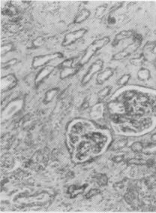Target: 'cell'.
Here are the masks:
<instances>
[{"mask_svg": "<svg viewBox=\"0 0 156 213\" xmlns=\"http://www.w3.org/2000/svg\"><path fill=\"white\" fill-rule=\"evenodd\" d=\"M110 38L108 37H104L102 38H100L98 40L95 41V42L92 43L87 48V49L85 51L84 54L82 57L81 60L79 62V66H82L87 64L90 59L95 54L96 51H99L100 49L103 48L105 45H107L110 42Z\"/></svg>", "mask_w": 156, "mask_h": 213, "instance_id": "cell-1", "label": "cell"}, {"mask_svg": "<svg viewBox=\"0 0 156 213\" xmlns=\"http://www.w3.org/2000/svg\"><path fill=\"white\" fill-rule=\"evenodd\" d=\"M142 42V38L140 35H135L134 36V42L128 46H127L125 49H123L122 51L119 52L116 55L113 56V60H122V59L126 58L129 57L130 55L132 54L135 51H136L140 47Z\"/></svg>", "mask_w": 156, "mask_h": 213, "instance_id": "cell-2", "label": "cell"}, {"mask_svg": "<svg viewBox=\"0 0 156 213\" xmlns=\"http://www.w3.org/2000/svg\"><path fill=\"white\" fill-rule=\"evenodd\" d=\"M62 57H63V55L62 53H59V52L52 53H50V54L37 56V57H34L33 60H32V67L34 69H37L38 67L44 66H46L47 64L50 63L53 60L61 59Z\"/></svg>", "mask_w": 156, "mask_h": 213, "instance_id": "cell-3", "label": "cell"}, {"mask_svg": "<svg viewBox=\"0 0 156 213\" xmlns=\"http://www.w3.org/2000/svg\"><path fill=\"white\" fill-rule=\"evenodd\" d=\"M87 32V30L86 29H80L79 30L69 32L65 36L62 45L63 47H68L72 45V44L75 43L77 41L80 40V38H83Z\"/></svg>", "mask_w": 156, "mask_h": 213, "instance_id": "cell-4", "label": "cell"}, {"mask_svg": "<svg viewBox=\"0 0 156 213\" xmlns=\"http://www.w3.org/2000/svg\"><path fill=\"white\" fill-rule=\"evenodd\" d=\"M103 66L104 62L101 60H98L95 63H93L91 66L89 68L86 75H84L83 76V79H82V84H87L92 78L93 75L96 74L97 72H99L103 69Z\"/></svg>", "mask_w": 156, "mask_h": 213, "instance_id": "cell-5", "label": "cell"}, {"mask_svg": "<svg viewBox=\"0 0 156 213\" xmlns=\"http://www.w3.org/2000/svg\"><path fill=\"white\" fill-rule=\"evenodd\" d=\"M54 69H55V67L53 66H44L43 69H42L35 77V86L38 87L42 82H44L45 79L48 78L49 75L53 72Z\"/></svg>", "mask_w": 156, "mask_h": 213, "instance_id": "cell-6", "label": "cell"}, {"mask_svg": "<svg viewBox=\"0 0 156 213\" xmlns=\"http://www.w3.org/2000/svg\"><path fill=\"white\" fill-rule=\"evenodd\" d=\"M87 136H88L87 138L91 139L96 144V149H98L97 152H100L104 148L107 142V138L105 136L100 133H93L89 135H87Z\"/></svg>", "mask_w": 156, "mask_h": 213, "instance_id": "cell-7", "label": "cell"}, {"mask_svg": "<svg viewBox=\"0 0 156 213\" xmlns=\"http://www.w3.org/2000/svg\"><path fill=\"white\" fill-rule=\"evenodd\" d=\"M16 84H17V78H15L14 75H7L1 79V87H2V92L11 90L12 87H14Z\"/></svg>", "mask_w": 156, "mask_h": 213, "instance_id": "cell-8", "label": "cell"}, {"mask_svg": "<svg viewBox=\"0 0 156 213\" xmlns=\"http://www.w3.org/2000/svg\"><path fill=\"white\" fill-rule=\"evenodd\" d=\"M88 185L87 184L83 185H71L69 188H68V195L69 196L70 198H75L76 196H77L78 195L81 194L84 192V191L86 190V188H87Z\"/></svg>", "mask_w": 156, "mask_h": 213, "instance_id": "cell-9", "label": "cell"}, {"mask_svg": "<svg viewBox=\"0 0 156 213\" xmlns=\"http://www.w3.org/2000/svg\"><path fill=\"white\" fill-rule=\"evenodd\" d=\"M113 73H114V71H113V69H106L104 71L101 72V73L98 75V77H97L96 78V82L98 84H102L104 83L105 82H107L108 79H110V78L113 76Z\"/></svg>", "mask_w": 156, "mask_h": 213, "instance_id": "cell-10", "label": "cell"}, {"mask_svg": "<svg viewBox=\"0 0 156 213\" xmlns=\"http://www.w3.org/2000/svg\"><path fill=\"white\" fill-rule=\"evenodd\" d=\"M90 148H91V145L89 142H83L80 143V145L78 146V151H77V158H79L80 160H82V159L86 157L88 154V152H89Z\"/></svg>", "mask_w": 156, "mask_h": 213, "instance_id": "cell-11", "label": "cell"}, {"mask_svg": "<svg viewBox=\"0 0 156 213\" xmlns=\"http://www.w3.org/2000/svg\"><path fill=\"white\" fill-rule=\"evenodd\" d=\"M79 68H80V66H77L70 67V68L62 69V71L60 72V78L61 79H65V78L73 76L78 72Z\"/></svg>", "mask_w": 156, "mask_h": 213, "instance_id": "cell-12", "label": "cell"}, {"mask_svg": "<svg viewBox=\"0 0 156 213\" xmlns=\"http://www.w3.org/2000/svg\"><path fill=\"white\" fill-rule=\"evenodd\" d=\"M127 144H128V139H117L113 142L111 146H110V149L112 151H117V150H120L126 146Z\"/></svg>", "mask_w": 156, "mask_h": 213, "instance_id": "cell-13", "label": "cell"}, {"mask_svg": "<svg viewBox=\"0 0 156 213\" xmlns=\"http://www.w3.org/2000/svg\"><path fill=\"white\" fill-rule=\"evenodd\" d=\"M90 15V12L87 9H83L80 11L77 15L76 16L74 19V23H80L84 21L85 20H87Z\"/></svg>", "mask_w": 156, "mask_h": 213, "instance_id": "cell-14", "label": "cell"}, {"mask_svg": "<svg viewBox=\"0 0 156 213\" xmlns=\"http://www.w3.org/2000/svg\"><path fill=\"white\" fill-rule=\"evenodd\" d=\"M134 32L132 31H123V32H120L118 35H116V38H114V43L113 45H117L119 43V42L124 38H130L131 36H135V35H133Z\"/></svg>", "mask_w": 156, "mask_h": 213, "instance_id": "cell-15", "label": "cell"}, {"mask_svg": "<svg viewBox=\"0 0 156 213\" xmlns=\"http://www.w3.org/2000/svg\"><path fill=\"white\" fill-rule=\"evenodd\" d=\"M59 91V89L58 88H52L51 90H48V91L47 92L46 95H45V98H44V103H48L52 101L54 97H55L56 94L58 93Z\"/></svg>", "mask_w": 156, "mask_h": 213, "instance_id": "cell-16", "label": "cell"}, {"mask_svg": "<svg viewBox=\"0 0 156 213\" xmlns=\"http://www.w3.org/2000/svg\"><path fill=\"white\" fill-rule=\"evenodd\" d=\"M2 14L6 16H14V15L17 14V9L15 8L14 5H8L5 7V9H3L2 11Z\"/></svg>", "mask_w": 156, "mask_h": 213, "instance_id": "cell-17", "label": "cell"}, {"mask_svg": "<svg viewBox=\"0 0 156 213\" xmlns=\"http://www.w3.org/2000/svg\"><path fill=\"white\" fill-rule=\"evenodd\" d=\"M96 178L97 183L100 185V186H105L107 185L108 182V178L107 177L106 175L104 174H101V173H98L95 176Z\"/></svg>", "mask_w": 156, "mask_h": 213, "instance_id": "cell-18", "label": "cell"}, {"mask_svg": "<svg viewBox=\"0 0 156 213\" xmlns=\"http://www.w3.org/2000/svg\"><path fill=\"white\" fill-rule=\"evenodd\" d=\"M111 91V87H109V86H107L105 87L104 88L103 90H100L98 93V97L100 100H103L104 99L105 97H107L109 95V93H110Z\"/></svg>", "mask_w": 156, "mask_h": 213, "instance_id": "cell-19", "label": "cell"}, {"mask_svg": "<svg viewBox=\"0 0 156 213\" xmlns=\"http://www.w3.org/2000/svg\"><path fill=\"white\" fill-rule=\"evenodd\" d=\"M145 182H146V185H147L149 188H154L155 186H156V176L152 175V176L148 177V178H146V180H145Z\"/></svg>", "mask_w": 156, "mask_h": 213, "instance_id": "cell-20", "label": "cell"}, {"mask_svg": "<svg viewBox=\"0 0 156 213\" xmlns=\"http://www.w3.org/2000/svg\"><path fill=\"white\" fill-rule=\"evenodd\" d=\"M74 61V58H69L65 60V61H63L61 64H59V67L62 69L64 68H70V67H74L73 64Z\"/></svg>", "mask_w": 156, "mask_h": 213, "instance_id": "cell-21", "label": "cell"}, {"mask_svg": "<svg viewBox=\"0 0 156 213\" xmlns=\"http://www.w3.org/2000/svg\"><path fill=\"white\" fill-rule=\"evenodd\" d=\"M149 77H150V72H149L147 69H142L138 72V78L140 80H146V79L149 78Z\"/></svg>", "mask_w": 156, "mask_h": 213, "instance_id": "cell-22", "label": "cell"}, {"mask_svg": "<svg viewBox=\"0 0 156 213\" xmlns=\"http://www.w3.org/2000/svg\"><path fill=\"white\" fill-rule=\"evenodd\" d=\"M131 150L133 152H136V153H138V152H141L143 149V145L141 142H135L133 145L131 146Z\"/></svg>", "mask_w": 156, "mask_h": 213, "instance_id": "cell-23", "label": "cell"}, {"mask_svg": "<svg viewBox=\"0 0 156 213\" xmlns=\"http://www.w3.org/2000/svg\"><path fill=\"white\" fill-rule=\"evenodd\" d=\"M83 130V124L81 123H77L72 127V134L80 133Z\"/></svg>", "mask_w": 156, "mask_h": 213, "instance_id": "cell-24", "label": "cell"}, {"mask_svg": "<svg viewBox=\"0 0 156 213\" xmlns=\"http://www.w3.org/2000/svg\"><path fill=\"white\" fill-rule=\"evenodd\" d=\"M143 153L146 155H152V154H156V145H150L143 149Z\"/></svg>", "mask_w": 156, "mask_h": 213, "instance_id": "cell-25", "label": "cell"}, {"mask_svg": "<svg viewBox=\"0 0 156 213\" xmlns=\"http://www.w3.org/2000/svg\"><path fill=\"white\" fill-rule=\"evenodd\" d=\"M128 164H135V165H144L146 164V162L144 160L142 159H137V158H133L130 159L127 161Z\"/></svg>", "mask_w": 156, "mask_h": 213, "instance_id": "cell-26", "label": "cell"}, {"mask_svg": "<svg viewBox=\"0 0 156 213\" xmlns=\"http://www.w3.org/2000/svg\"><path fill=\"white\" fill-rule=\"evenodd\" d=\"M125 199L126 202H128L129 204H133V202L135 201V195H134L133 192L128 191V193L125 194Z\"/></svg>", "mask_w": 156, "mask_h": 213, "instance_id": "cell-27", "label": "cell"}, {"mask_svg": "<svg viewBox=\"0 0 156 213\" xmlns=\"http://www.w3.org/2000/svg\"><path fill=\"white\" fill-rule=\"evenodd\" d=\"M98 194H100V191L98 190V189H95V188H94V189H91L89 191L87 192V194L85 195V197L87 199H89L93 197L94 196H96Z\"/></svg>", "mask_w": 156, "mask_h": 213, "instance_id": "cell-28", "label": "cell"}, {"mask_svg": "<svg viewBox=\"0 0 156 213\" xmlns=\"http://www.w3.org/2000/svg\"><path fill=\"white\" fill-rule=\"evenodd\" d=\"M130 79V75H124L122 77L120 78L117 82L119 85H125L126 84Z\"/></svg>", "mask_w": 156, "mask_h": 213, "instance_id": "cell-29", "label": "cell"}, {"mask_svg": "<svg viewBox=\"0 0 156 213\" xmlns=\"http://www.w3.org/2000/svg\"><path fill=\"white\" fill-rule=\"evenodd\" d=\"M135 93L132 90H128V91L125 92V93L123 94V97H124V99L125 100V101H128V100H131L135 97Z\"/></svg>", "mask_w": 156, "mask_h": 213, "instance_id": "cell-30", "label": "cell"}, {"mask_svg": "<svg viewBox=\"0 0 156 213\" xmlns=\"http://www.w3.org/2000/svg\"><path fill=\"white\" fill-rule=\"evenodd\" d=\"M131 63L132 64H133V65H135V66L141 65V64L143 63V58L142 57H135V58L131 59Z\"/></svg>", "mask_w": 156, "mask_h": 213, "instance_id": "cell-31", "label": "cell"}, {"mask_svg": "<svg viewBox=\"0 0 156 213\" xmlns=\"http://www.w3.org/2000/svg\"><path fill=\"white\" fill-rule=\"evenodd\" d=\"M11 49H12V45H11V44H7V45H2V48H1L2 55H4L5 53H8L9 51H11Z\"/></svg>", "mask_w": 156, "mask_h": 213, "instance_id": "cell-32", "label": "cell"}, {"mask_svg": "<svg viewBox=\"0 0 156 213\" xmlns=\"http://www.w3.org/2000/svg\"><path fill=\"white\" fill-rule=\"evenodd\" d=\"M124 118H122L121 116H120L119 115H115L114 116L112 117V120L113 121V122H115V123H123V122H125V121L123 120Z\"/></svg>", "mask_w": 156, "mask_h": 213, "instance_id": "cell-33", "label": "cell"}, {"mask_svg": "<svg viewBox=\"0 0 156 213\" xmlns=\"http://www.w3.org/2000/svg\"><path fill=\"white\" fill-rule=\"evenodd\" d=\"M125 159L124 155H118V156H115L114 157L112 158V161L114 163H120V162L123 161Z\"/></svg>", "mask_w": 156, "mask_h": 213, "instance_id": "cell-34", "label": "cell"}, {"mask_svg": "<svg viewBox=\"0 0 156 213\" xmlns=\"http://www.w3.org/2000/svg\"><path fill=\"white\" fill-rule=\"evenodd\" d=\"M151 123H152L151 121H150V119L146 118V119H145V120H143V121H142L141 126L143 127H145V128H147V127H149L150 125H151Z\"/></svg>", "mask_w": 156, "mask_h": 213, "instance_id": "cell-35", "label": "cell"}, {"mask_svg": "<svg viewBox=\"0 0 156 213\" xmlns=\"http://www.w3.org/2000/svg\"><path fill=\"white\" fill-rule=\"evenodd\" d=\"M17 63V60L16 59H14V60H9V61H8L6 63V64H2V68H5V67H9V66H11L14 65V64H15Z\"/></svg>", "mask_w": 156, "mask_h": 213, "instance_id": "cell-36", "label": "cell"}, {"mask_svg": "<svg viewBox=\"0 0 156 213\" xmlns=\"http://www.w3.org/2000/svg\"><path fill=\"white\" fill-rule=\"evenodd\" d=\"M131 123H132V125H133L134 127H136V128H137V129H140V127H141V123L136 120H131Z\"/></svg>", "mask_w": 156, "mask_h": 213, "instance_id": "cell-37", "label": "cell"}, {"mask_svg": "<svg viewBox=\"0 0 156 213\" xmlns=\"http://www.w3.org/2000/svg\"><path fill=\"white\" fill-rule=\"evenodd\" d=\"M71 141H72L73 143H75L76 142L78 141V138L77 136H74V134H72V135H71Z\"/></svg>", "mask_w": 156, "mask_h": 213, "instance_id": "cell-38", "label": "cell"}, {"mask_svg": "<svg viewBox=\"0 0 156 213\" xmlns=\"http://www.w3.org/2000/svg\"><path fill=\"white\" fill-rule=\"evenodd\" d=\"M153 164H154V161L152 160H149L148 161H146V165L148 167H152Z\"/></svg>", "mask_w": 156, "mask_h": 213, "instance_id": "cell-39", "label": "cell"}, {"mask_svg": "<svg viewBox=\"0 0 156 213\" xmlns=\"http://www.w3.org/2000/svg\"><path fill=\"white\" fill-rule=\"evenodd\" d=\"M152 112L155 115H156V104L152 106Z\"/></svg>", "mask_w": 156, "mask_h": 213, "instance_id": "cell-40", "label": "cell"}, {"mask_svg": "<svg viewBox=\"0 0 156 213\" xmlns=\"http://www.w3.org/2000/svg\"><path fill=\"white\" fill-rule=\"evenodd\" d=\"M152 141H154V142H156V133H155V134H154V135H153L152 136Z\"/></svg>", "mask_w": 156, "mask_h": 213, "instance_id": "cell-41", "label": "cell"}]
</instances>
